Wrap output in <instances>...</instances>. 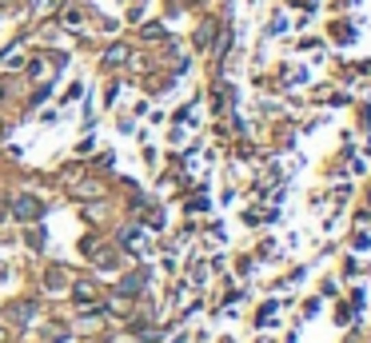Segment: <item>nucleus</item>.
Masks as SVG:
<instances>
[{
  "label": "nucleus",
  "mask_w": 371,
  "mask_h": 343,
  "mask_svg": "<svg viewBox=\"0 0 371 343\" xmlns=\"http://www.w3.org/2000/svg\"><path fill=\"white\" fill-rule=\"evenodd\" d=\"M40 212H44V204H40L36 196H16V200H12V216H16L21 224H32V220H40Z\"/></svg>",
  "instance_id": "1"
},
{
  "label": "nucleus",
  "mask_w": 371,
  "mask_h": 343,
  "mask_svg": "<svg viewBox=\"0 0 371 343\" xmlns=\"http://www.w3.org/2000/svg\"><path fill=\"white\" fill-rule=\"evenodd\" d=\"M60 64H64L60 56H56V60H32V76H36V80H48V76L60 68Z\"/></svg>",
  "instance_id": "2"
},
{
  "label": "nucleus",
  "mask_w": 371,
  "mask_h": 343,
  "mask_svg": "<svg viewBox=\"0 0 371 343\" xmlns=\"http://www.w3.org/2000/svg\"><path fill=\"white\" fill-rule=\"evenodd\" d=\"M124 60H128V48L124 45H112L108 52H104V68H120Z\"/></svg>",
  "instance_id": "3"
},
{
  "label": "nucleus",
  "mask_w": 371,
  "mask_h": 343,
  "mask_svg": "<svg viewBox=\"0 0 371 343\" xmlns=\"http://www.w3.org/2000/svg\"><path fill=\"white\" fill-rule=\"evenodd\" d=\"M72 299H76V303H92V299H96V288L88 283V279H80V283H72Z\"/></svg>",
  "instance_id": "4"
},
{
  "label": "nucleus",
  "mask_w": 371,
  "mask_h": 343,
  "mask_svg": "<svg viewBox=\"0 0 371 343\" xmlns=\"http://www.w3.org/2000/svg\"><path fill=\"white\" fill-rule=\"evenodd\" d=\"M140 288H144V272H132V275H124L120 296H132V292H140Z\"/></svg>",
  "instance_id": "5"
},
{
  "label": "nucleus",
  "mask_w": 371,
  "mask_h": 343,
  "mask_svg": "<svg viewBox=\"0 0 371 343\" xmlns=\"http://www.w3.org/2000/svg\"><path fill=\"white\" fill-rule=\"evenodd\" d=\"M60 4H64V0H32V12H36V16L44 21V16H52V12H56Z\"/></svg>",
  "instance_id": "6"
},
{
  "label": "nucleus",
  "mask_w": 371,
  "mask_h": 343,
  "mask_svg": "<svg viewBox=\"0 0 371 343\" xmlns=\"http://www.w3.org/2000/svg\"><path fill=\"white\" fill-rule=\"evenodd\" d=\"M196 45H200V52L212 45V21H204L200 28H196Z\"/></svg>",
  "instance_id": "7"
},
{
  "label": "nucleus",
  "mask_w": 371,
  "mask_h": 343,
  "mask_svg": "<svg viewBox=\"0 0 371 343\" xmlns=\"http://www.w3.org/2000/svg\"><path fill=\"white\" fill-rule=\"evenodd\" d=\"M72 192H76V196H84V200H92V196H100L104 188H100V183H76Z\"/></svg>",
  "instance_id": "8"
},
{
  "label": "nucleus",
  "mask_w": 371,
  "mask_h": 343,
  "mask_svg": "<svg viewBox=\"0 0 371 343\" xmlns=\"http://www.w3.org/2000/svg\"><path fill=\"white\" fill-rule=\"evenodd\" d=\"M140 36H144V40H160V36H164V24H144V28H140Z\"/></svg>",
  "instance_id": "9"
},
{
  "label": "nucleus",
  "mask_w": 371,
  "mask_h": 343,
  "mask_svg": "<svg viewBox=\"0 0 371 343\" xmlns=\"http://www.w3.org/2000/svg\"><path fill=\"white\" fill-rule=\"evenodd\" d=\"M12 320H16V323H28V320H32V303H21V307L12 312Z\"/></svg>",
  "instance_id": "10"
},
{
  "label": "nucleus",
  "mask_w": 371,
  "mask_h": 343,
  "mask_svg": "<svg viewBox=\"0 0 371 343\" xmlns=\"http://www.w3.org/2000/svg\"><path fill=\"white\" fill-rule=\"evenodd\" d=\"M60 21L68 24V28H76V24H80V8H64V12H60Z\"/></svg>",
  "instance_id": "11"
},
{
  "label": "nucleus",
  "mask_w": 371,
  "mask_h": 343,
  "mask_svg": "<svg viewBox=\"0 0 371 343\" xmlns=\"http://www.w3.org/2000/svg\"><path fill=\"white\" fill-rule=\"evenodd\" d=\"M48 288H64V272L52 268V272H48Z\"/></svg>",
  "instance_id": "12"
},
{
  "label": "nucleus",
  "mask_w": 371,
  "mask_h": 343,
  "mask_svg": "<svg viewBox=\"0 0 371 343\" xmlns=\"http://www.w3.org/2000/svg\"><path fill=\"white\" fill-rule=\"evenodd\" d=\"M28 248H44V231H28Z\"/></svg>",
  "instance_id": "13"
},
{
  "label": "nucleus",
  "mask_w": 371,
  "mask_h": 343,
  "mask_svg": "<svg viewBox=\"0 0 371 343\" xmlns=\"http://www.w3.org/2000/svg\"><path fill=\"white\" fill-rule=\"evenodd\" d=\"M0 4H4V0H0Z\"/></svg>",
  "instance_id": "14"
}]
</instances>
